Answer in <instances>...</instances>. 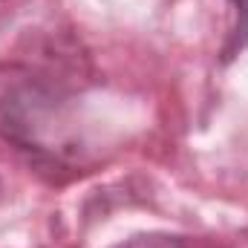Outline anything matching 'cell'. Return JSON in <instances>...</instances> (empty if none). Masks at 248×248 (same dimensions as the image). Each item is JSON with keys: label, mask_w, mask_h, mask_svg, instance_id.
I'll use <instances>...</instances> for the list:
<instances>
[{"label": "cell", "mask_w": 248, "mask_h": 248, "mask_svg": "<svg viewBox=\"0 0 248 248\" xmlns=\"http://www.w3.org/2000/svg\"><path fill=\"white\" fill-rule=\"evenodd\" d=\"M231 3H234V9H237V26H234V38H231L228 58L248 44V0H231Z\"/></svg>", "instance_id": "cell-2"}, {"label": "cell", "mask_w": 248, "mask_h": 248, "mask_svg": "<svg viewBox=\"0 0 248 248\" xmlns=\"http://www.w3.org/2000/svg\"><path fill=\"white\" fill-rule=\"evenodd\" d=\"M110 248H187V246H185V240L176 237V234H159V231H153V234H136V237L122 240V243H116V246H110Z\"/></svg>", "instance_id": "cell-1"}]
</instances>
